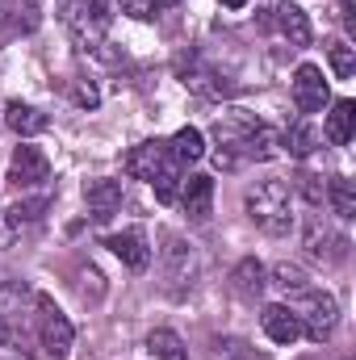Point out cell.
Instances as JSON below:
<instances>
[{
  "mask_svg": "<svg viewBox=\"0 0 356 360\" xmlns=\"http://www.w3.org/2000/svg\"><path fill=\"white\" fill-rule=\"evenodd\" d=\"M327 201H331V210H336L340 218H356V188H352V180L336 176L331 184H327Z\"/></svg>",
  "mask_w": 356,
  "mask_h": 360,
  "instance_id": "23",
  "label": "cell"
},
{
  "mask_svg": "<svg viewBox=\"0 0 356 360\" xmlns=\"http://www.w3.org/2000/svg\"><path fill=\"white\" fill-rule=\"evenodd\" d=\"M314 147H319V130L306 122H298V126H289V134H281V151H289L293 160H306Z\"/></svg>",
  "mask_w": 356,
  "mask_h": 360,
  "instance_id": "21",
  "label": "cell"
},
{
  "mask_svg": "<svg viewBox=\"0 0 356 360\" xmlns=\"http://www.w3.org/2000/svg\"><path fill=\"white\" fill-rule=\"evenodd\" d=\"M46 176H51V164H46V155H42L38 147H17V151H13L8 184H17V188H34V184H42Z\"/></svg>",
  "mask_w": 356,
  "mask_h": 360,
  "instance_id": "9",
  "label": "cell"
},
{
  "mask_svg": "<svg viewBox=\"0 0 356 360\" xmlns=\"http://www.w3.org/2000/svg\"><path fill=\"white\" fill-rule=\"evenodd\" d=\"M193 276V252L184 248V239H168V281H172V289H184V281Z\"/></svg>",
  "mask_w": 356,
  "mask_h": 360,
  "instance_id": "20",
  "label": "cell"
},
{
  "mask_svg": "<svg viewBox=\"0 0 356 360\" xmlns=\"http://www.w3.org/2000/svg\"><path fill=\"white\" fill-rule=\"evenodd\" d=\"M293 314H298V323H302V331H306L310 344H327L331 331H336V323H340V306H336V297L323 293V289L298 293V310H293Z\"/></svg>",
  "mask_w": 356,
  "mask_h": 360,
  "instance_id": "3",
  "label": "cell"
},
{
  "mask_svg": "<svg viewBox=\"0 0 356 360\" xmlns=\"http://www.w3.org/2000/svg\"><path fill=\"white\" fill-rule=\"evenodd\" d=\"M177 72H180V80H184L189 89L201 92V96H210V101H218V96H231V84H227V76H222V72H214L210 63H201L197 55H189V59H177Z\"/></svg>",
  "mask_w": 356,
  "mask_h": 360,
  "instance_id": "6",
  "label": "cell"
},
{
  "mask_svg": "<svg viewBox=\"0 0 356 360\" xmlns=\"http://www.w3.org/2000/svg\"><path fill=\"white\" fill-rule=\"evenodd\" d=\"M340 21L348 34H356V0H340Z\"/></svg>",
  "mask_w": 356,
  "mask_h": 360,
  "instance_id": "31",
  "label": "cell"
},
{
  "mask_svg": "<svg viewBox=\"0 0 356 360\" xmlns=\"http://www.w3.org/2000/svg\"><path fill=\"white\" fill-rule=\"evenodd\" d=\"M319 180H323V176H310V172H302V176H298V188H302V197H306L310 205H319V201H323V184H319Z\"/></svg>",
  "mask_w": 356,
  "mask_h": 360,
  "instance_id": "29",
  "label": "cell"
},
{
  "mask_svg": "<svg viewBox=\"0 0 356 360\" xmlns=\"http://www.w3.org/2000/svg\"><path fill=\"white\" fill-rule=\"evenodd\" d=\"M63 25H68V34L76 38V46L96 51V46L105 42L109 25H113V4H109V0H72V4L63 8Z\"/></svg>",
  "mask_w": 356,
  "mask_h": 360,
  "instance_id": "2",
  "label": "cell"
},
{
  "mask_svg": "<svg viewBox=\"0 0 356 360\" xmlns=\"http://www.w3.org/2000/svg\"><path fill=\"white\" fill-rule=\"evenodd\" d=\"M306 252H310L314 260L340 264V260L348 256V239H344V235H331V231H323V226H310V235H306Z\"/></svg>",
  "mask_w": 356,
  "mask_h": 360,
  "instance_id": "15",
  "label": "cell"
},
{
  "mask_svg": "<svg viewBox=\"0 0 356 360\" xmlns=\"http://www.w3.org/2000/svg\"><path fill=\"white\" fill-rule=\"evenodd\" d=\"M327 80H323V72L314 68V63H302L298 72H293V105L302 109V113H319L323 105H327Z\"/></svg>",
  "mask_w": 356,
  "mask_h": 360,
  "instance_id": "7",
  "label": "cell"
},
{
  "mask_svg": "<svg viewBox=\"0 0 356 360\" xmlns=\"http://www.w3.org/2000/svg\"><path fill=\"white\" fill-rule=\"evenodd\" d=\"M231 360H265V356H256V352H243V348H231Z\"/></svg>",
  "mask_w": 356,
  "mask_h": 360,
  "instance_id": "32",
  "label": "cell"
},
{
  "mask_svg": "<svg viewBox=\"0 0 356 360\" xmlns=\"http://www.w3.org/2000/svg\"><path fill=\"white\" fill-rule=\"evenodd\" d=\"M4 122H8V130L21 134V139H34V134L46 130V113H38L34 105H21V101H8V105H4Z\"/></svg>",
  "mask_w": 356,
  "mask_h": 360,
  "instance_id": "14",
  "label": "cell"
},
{
  "mask_svg": "<svg viewBox=\"0 0 356 360\" xmlns=\"http://www.w3.org/2000/svg\"><path fill=\"white\" fill-rule=\"evenodd\" d=\"M272 285H276L281 293L298 297V293H306V289H310V276L298 269V264H276V269H272Z\"/></svg>",
  "mask_w": 356,
  "mask_h": 360,
  "instance_id": "25",
  "label": "cell"
},
{
  "mask_svg": "<svg viewBox=\"0 0 356 360\" xmlns=\"http://www.w3.org/2000/svg\"><path fill=\"white\" fill-rule=\"evenodd\" d=\"M281 155V134L272 130V126H265V122H256L252 126V134L243 139V160H276Z\"/></svg>",
  "mask_w": 356,
  "mask_h": 360,
  "instance_id": "18",
  "label": "cell"
},
{
  "mask_svg": "<svg viewBox=\"0 0 356 360\" xmlns=\"http://www.w3.org/2000/svg\"><path fill=\"white\" fill-rule=\"evenodd\" d=\"M260 323H265V335L272 344H293L298 335H302V323H298V314L289 310V306H265V314H260Z\"/></svg>",
  "mask_w": 356,
  "mask_h": 360,
  "instance_id": "12",
  "label": "cell"
},
{
  "mask_svg": "<svg viewBox=\"0 0 356 360\" xmlns=\"http://www.w3.org/2000/svg\"><path fill=\"white\" fill-rule=\"evenodd\" d=\"M4 340H8V331H4V323H0V344H4Z\"/></svg>",
  "mask_w": 356,
  "mask_h": 360,
  "instance_id": "34",
  "label": "cell"
},
{
  "mask_svg": "<svg viewBox=\"0 0 356 360\" xmlns=\"http://www.w3.org/2000/svg\"><path fill=\"white\" fill-rule=\"evenodd\" d=\"M84 201H89L92 222H109L122 210V184L117 180H89L84 184Z\"/></svg>",
  "mask_w": 356,
  "mask_h": 360,
  "instance_id": "10",
  "label": "cell"
},
{
  "mask_svg": "<svg viewBox=\"0 0 356 360\" xmlns=\"http://www.w3.org/2000/svg\"><path fill=\"white\" fill-rule=\"evenodd\" d=\"M96 101H101V92L92 89L89 80H80V84H76V105H84V109H92Z\"/></svg>",
  "mask_w": 356,
  "mask_h": 360,
  "instance_id": "30",
  "label": "cell"
},
{
  "mask_svg": "<svg viewBox=\"0 0 356 360\" xmlns=\"http://www.w3.org/2000/svg\"><path fill=\"white\" fill-rule=\"evenodd\" d=\"M222 4H227V8H243L248 0H222Z\"/></svg>",
  "mask_w": 356,
  "mask_h": 360,
  "instance_id": "33",
  "label": "cell"
},
{
  "mask_svg": "<svg viewBox=\"0 0 356 360\" xmlns=\"http://www.w3.org/2000/svg\"><path fill=\"white\" fill-rule=\"evenodd\" d=\"M180 201H184V214L193 222H205L210 210H214V180L210 176H189L180 188Z\"/></svg>",
  "mask_w": 356,
  "mask_h": 360,
  "instance_id": "11",
  "label": "cell"
},
{
  "mask_svg": "<svg viewBox=\"0 0 356 360\" xmlns=\"http://www.w3.org/2000/svg\"><path fill=\"white\" fill-rule=\"evenodd\" d=\"M327 59H331V72L340 76V80H348L356 72V46L348 38H336V42H327Z\"/></svg>",
  "mask_w": 356,
  "mask_h": 360,
  "instance_id": "24",
  "label": "cell"
},
{
  "mask_svg": "<svg viewBox=\"0 0 356 360\" xmlns=\"http://www.w3.org/2000/svg\"><path fill=\"white\" fill-rule=\"evenodd\" d=\"M248 218L265 231V235H289L293 231V201H289V184L281 180H256L248 188Z\"/></svg>",
  "mask_w": 356,
  "mask_h": 360,
  "instance_id": "1",
  "label": "cell"
},
{
  "mask_svg": "<svg viewBox=\"0 0 356 360\" xmlns=\"http://www.w3.org/2000/svg\"><path fill=\"white\" fill-rule=\"evenodd\" d=\"M105 248H109L130 272H143L151 264V243H147V235H143L139 226H130V231H122V235H109Z\"/></svg>",
  "mask_w": 356,
  "mask_h": 360,
  "instance_id": "8",
  "label": "cell"
},
{
  "mask_svg": "<svg viewBox=\"0 0 356 360\" xmlns=\"http://www.w3.org/2000/svg\"><path fill=\"white\" fill-rule=\"evenodd\" d=\"M168 164H172V151H168V143H160V139L139 143V147L126 151V172H130L134 180H147V184L160 176Z\"/></svg>",
  "mask_w": 356,
  "mask_h": 360,
  "instance_id": "5",
  "label": "cell"
},
{
  "mask_svg": "<svg viewBox=\"0 0 356 360\" xmlns=\"http://www.w3.org/2000/svg\"><path fill=\"white\" fill-rule=\"evenodd\" d=\"M231 281H235V293L243 297V302H256L260 293H265V264L256 260V256H248V260H239L235 272H231Z\"/></svg>",
  "mask_w": 356,
  "mask_h": 360,
  "instance_id": "16",
  "label": "cell"
},
{
  "mask_svg": "<svg viewBox=\"0 0 356 360\" xmlns=\"http://www.w3.org/2000/svg\"><path fill=\"white\" fill-rule=\"evenodd\" d=\"M151 188H155V197H160V201H177V193H180V164H177V160H172L160 176L151 180Z\"/></svg>",
  "mask_w": 356,
  "mask_h": 360,
  "instance_id": "26",
  "label": "cell"
},
{
  "mask_svg": "<svg viewBox=\"0 0 356 360\" xmlns=\"http://www.w3.org/2000/svg\"><path fill=\"white\" fill-rule=\"evenodd\" d=\"M276 30L289 38V46H310V17L293 0H281L276 4Z\"/></svg>",
  "mask_w": 356,
  "mask_h": 360,
  "instance_id": "13",
  "label": "cell"
},
{
  "mask_svg": "<svg viewBox=\"0 0 356 360\" xmlns=\"http://www.w3.org/2000/svg\"><path fill=\"white\" fill-rule=\"evenodd\" d=\"M168 151H172V160H177L180 168H184V164H197V160L205 155V139H201L197 126H184V130H177V139L168 143Z\"/></svg>",
  "mask_w": 356,
  "mask_h": 360,
  "instance_id": "19",
  "label": "cell"
},
{
  "mask_svg": "<svg viewBox=\"0 0 356 360\" xmlns=\"http://www.w3.org/2000/svg\"><path fill=\"white\" fill-rule=\"evenodd\" d=\"M177 0H122V13H130V17H139V21H151V17H160L164 8H172Z\"/></svg>",
  "mask_w": 356,
  "mask_h": 360,
  "instance_id": "27",
  "label": "cell"
},
{
  "mask_svg": "<svg viewBox=\"0 0 356 360\" xmlns=\"http://www.w3.org/2000/svg\"><path fill=\"white\" fill-rule=\"evenodd\" d=\"M42 210H46V197H38V201H17V205L8 210V222H13V226L34 222V218H42Z\"/></svg>",
  "mask_w": 356,
  "mask_h": 360,
  "instance_id": "28",
  "label": "cell"
},
{
  "mask_svg": "<svg viewBox=\"0 0 356 360\" xmlns=\"http://www.w3.org/2000/svg\"><path fill=\"white\" fill-rule=\"evenodd\" d=\"M147 352L160 360H189V348H184V340H180L177 331H168V327H160V331H151L147 335Z\"/></svg>",
  "mask_w": 356,
  "mask_h": 360,
  "instance_id": "22",
  "label": "cell"
},
{
  "mask_svg": "<svg viewBox=\"0 0 356 360\" xmlns=\"http://www.w3.org/2000/svg\"><path fill=\"white\" fill-rule=\"evenodd\" d=\"M352 130H356V105L344 96V101H336L331 113H327V143L348 147V143H352Z\"/></svg>",
  "mask_w": 356,
  "mask_h": 360,
  "instance_id": "17",
  "label": "cell"
},
{
  "mask_svg": "<svg viewBox=\"0 0 356 360\" xmlns=\"http://www.w3.org/2000/svg\"><path fill=\"white\" fill-rule=\"evenodd\" d=\"M34 306H38V340H42V348H46V356L63 360L72 352V340H76V331H72V323H68V314L51 302V297H34Z\"/></svg>",
  "mask_w": 356,
  "mask_h": 360,
  "instance_id": "4",
  "label": "cell"
}]
</instances>
